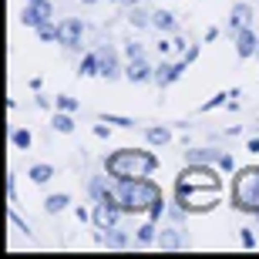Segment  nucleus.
<instances>
[{"label":"nucleus","mask_w":259,"mask_h":259,"mask_svg":"<svg viewBox=\"0 0 259 259\" xmlns=\"http://www.w3.org/2000/svg\"><path fill=\"white\" fill-rule=\"evenodd\" d=\"M125 77L132 81V84H145V81H155V67L145 58H132L125 64Z\"/></svg>","instance_id":"nucleus-10"},{"label":"nucleus","mask_w":259,"mask_h":259,"mask_svg":"<svg viewBox=\"0 0 259 259\" xmlns=\"http://www.w3.org/2000/svg\"><path fill=\"white\" fill-rule=\"evenodd\" d=\"M256 219H259V212H256Z\"/></svg>","instance_id":"nucleus-43"},{"label":"nucleus","mask_w":259,"mask_h":259,"mask_svg":"<svg viewBox=\"0 0 259 259\" xmlns=\"http://www.w3.org/2000/svg\"><path fill=\"white\" fill-rule=\"evenodd\" d=\"M215 165H219L222 172H236V158H232V155H226V152H219V158H215Z\"/></svg>","instance_id":"nucleus-30"},{"label":"nucleus","mask_w":259,"mask_h":259,"mask_svg":"<svg viewBox=\"0 0 259 259\" xmlns=\"http://www.w3.org/2000/svg\"><path fill=\"white\" fill-rule=\"evenodd\" d=\"M54 108H58V111H71V115H74L77 108H81V101H77V98H71V95H58V98H54Z\"/></svg>","instance_id":"nucleus-26"},{"label":"nucleus","mask_w":259,"mask_h":259,"mask_svg":"<svg viewBox=\"0 0 259 259\" xmlns=\"http://www.w3.org/2000/svg\"><path fill=\"white\" fill-rule=\"evenodd\" d=\"M226 98H232V95H215L212 101H205V105H202V111H212V108H222V105H226Z\"/></svg>","instance_id":"nucleus-32"},{"label":"nucleus","mask_w":259,"mask_h":259,"mask_svg":"<svg viewBox=\"0 0 259 259\" xmlns=\"http://www.w3.org/2000/svg\"><path fill=\"white\" fill-rule=\"evenodd\" d=\"M249 152H259V138H249V145H246Z\"/></svg>","instance_id":"nucleus-39"},{"label":"nucleus","mask_w":259,"mask_h":259,"mask_svg":"<svg viewBox=\"0 0 259 259\" xmlns=\"http://www.w3.org/2000/svg\"><path fill=\"white\" fill-rule=\"evenodd\" d=\"M256 51H259V34H256V30H252V27L236 30V54L246 61V58H252Z\"/></svg>","instance_id":"nucleus-11"},{"label":"nucleus","mask_w":259,"mask_h":259,"mask_svg":"<svg viewBox=\"0 0 259 259\" xmlns=\"http://www.w3.org/2000/svg\"><path fill=\"white\" fill-rule=\"evenodd\" d=\"M175 192L185 212H202L219 205V189H212V185H175Z\"/></svg>","instance_id":"nucleus-4"},{"label":"nucleus","mask_w":259,"mask_h":259,"mask_svg":"<svg viewBox=\"0 0 259 259\" xmlns=\"http://www.w3.org/2000/svg\"><path fill=\"white\" fill-rule=\"evenodd\" d=\"M172 44H175V51H179V54H185V51H189V40H185V37H175Z\"/></svg>","instance_id":"nucleus-37"},{"label":"nucleus","mask_w":259,"mask_h":259,"mask_svg":"<svg viewBox=\"0 0 259 259\" xmlns=\"http://www.w3.org/2000/svg\"><path fill=\"white\" fill-rule=\"evenodd\" d=\"M232 205L239 212H259V165H246V168H236L232 175Z\"/></svg>","instance_id":"nucleus-3"},{"label":"nucleus","mask_w":259,"mask_h":259,"mask_svg":"<svg viewBox=\"0 0 259 259\" xmlns=\"http://www.w3.org/2000/svg\"><path fill=\"white\" fill-rule=\"evenodd\" d=\"M27 179H30L34 185H48L51 179H54V165H44V162H40V165H30Z\"/></svg>","instance_id":"nucleus-21"},{"label":"nucleus","mask_w":259,"mask_h":259,"mask_svg":"<svg viewBox=\"0 0 259 259\" xmlns=\"http://www.w3.org/2000/svg\"><path fill=\"white\" fill-rule=\"evenodd\" d=\"M77 74H81V77H95V74H101L98 51H91V54H84V58H81V64H77Z\"/></svg>","instance_id":"nucleus-20"},{"label":"nucleus","mask_w":259,"mask_h":259,"mask_svg":"<svg viewBox=\"0 0 259 259\" xmlns=\"http://www.w3.org/2000/svg\"><path fill=\"white\" fill-rule=\"evenodd\" d=\"M152 27L158 34H175L179 30V20H175L172 10H152Z\"/></svg>","instance_id":"nucleus-14"},{"label":"nucleus","mask_w":259,"mask_h":259,"mask_svg":"<svg viewBox=\"0 0 259 259\" xmlns=\"http://www.w3.org/2000/svg\"><path fill=\"white\" fill-rule=\"evenodd\" d=\"M158 168V158L145 148H118L105 158V172L111 179H145Z\"/></svg>","instance_id":"nucleus-2"},{"label":"nucleus","mask_w":259,"mask_h":259,"mask_svg":"<svg viewBox=\"0 0 259 259\" xmlns=\"http://www.w3.org/2000/svg\"><path fill=\"white\" fill-rule=\"evenodd\" d=\"M239 239H242V246H246V249H252V246H256V236H252V229H239Z\"/></svg>","instance_id":"nucleus-34"},{"label":"nucleus","mask_w":259,"mask_h":259,"mask_svg":"<svg viewBox=\"0 0 259 259\" xmlns=\"http://www.w3.org/2000/svg\"><path fill=\"white\" fill-rule=\"evenodd\" d=\"M98 61H101V77L105 81H115V77H121V58H118V51L111 48V44H101L98 48Z\"/></svg>","instance_id":"nucleus-8"},{"label":"nucleus","mask_w":259,"mask_h":259,"mask_svg":"<svg viewBox=\"0 0 259 259\" xmlns=\"http://www.w3.org/2000/svg\"><path fill=\"white\" fill-rule=\"evenodd\" d=\"M111 192H115V189H111V185H108V179H101V175H95V179L88 182V195H91V199H95V202L108 199V195H111Z\"/></svg>","instance_id":"nucleus-18"},{"label":"nucleus","mask_w":259,"mask_h":259,"mask_svg":"<svg viewBox=\"0 0 259 259\" xmlns=\"http://www.w3.org/2000/svg\"><path fill=\"white\" fill-rule=\"evenodd\" d=\"M37 37L44 40V44H51V40H58V24H44V27H37Z\"/></svg>","instance_id":"nucleus-28"},{"label":"nucleus","mask_w":259,"mask_h":259,"mask_svg":"<svg viewBox=\"0 0 259 259\" xmlns=\"http://www.w3.org/2000/svg\"><path fill=\"white\" fill-rule=\"evenodd\" d=\"M256 54H259V51H256Z\"/></svg>","instance_id":"nucleus-44"},{"label":"nucleus","mask_w":259,"mask_h":259,"mask_svg":"<svg viewBox=\"0 0 259 259\" xmlns=\"http://www.w3.org/2000/svg\"><path fill=\"white\" fill-rule=\"evenodd\" d=\"M185 67H189V61H162V64L155 67V84L158 88H168V84H175L179 77L185 74Z\"/></svg>","instance_id":"nucleus-9"},{"label":"nucleus","mask_w":259,"mask_h":259,"mask_svg":"<svg viewBox=\"0 0 259 259\" xmlns=\"http://www.w3.org/2000/svg\"><path fill=\"white\" fill-rule=\"evenodd\" d=\"M128 24H132L135 30H145V27H152V14L138 4V7H128Z\"/></svg>","instance_id":"nucleus-17"},{"label":"nucleus","mask_w":259,"mask_h":259,"mask_svg":"<svg viewBox=\"0 0 259 259\" xmlns=\"http://www.w3.org/2000/svg\"><path fill=\"white\" fill-rule=\"evenodd\" d=\"M105 246H108V249H128V246H132V239H128V232H121V229L115 226V229H108Z\"/></svg>","instance_id":"nucleus-22"},{"label":"nucleus","mask_w":259,"mask_h":259,"mask_svg":"<svg viewBox=\"0 0 259 259\" xmlns=\"http://www.w3.org/2000/svg\"><path fill=\"white\" fill-rule=\"evenodd\" d=\"M219 158L215 148H185V165H212Z\"/></svg>","instance_id":"nucleus-15"},{"label":"nucleus","mask_w":259,"mask_h":259,"mask_svg":"<svg viewBox=\"0 0 259 259\" xmlns=\"http://www.w3.org/2000/svg\"><path fill=\"white\" fill-rule=\"evenodd\" d=\"M10 222H14V226H17L20 232H30V226H27V222H24V219L17 215V209H14V205H10Z\"/></svg>","instance_id":"nucleus-33"},{"label":"nucleus","mask_w":259,"mask_h":259,"mask_svg":"<svg viewBox=\"0 0 259 259\" xmlns=\"http://www.w3.org/2000/svg\"><path fill=\"white\" fill-rule=\"evenodd\" d=\"M51 20H54V4H51V0H44V4H27L24 14H20V24L30 27V30L44 27V24H51Z\"/></svg>","instance_id":"nucleus-6"},{"label":"nucleus","mask_w":259,"mask_h":259,"mask_svg":"<svg viewBox=\"0 0 259 259\" xmlns=\"http://www.w3.org/2000/svg\"><path fill=\"white\" fill-rule=\"evenodd\" d=\"M111 4H121V0H111Z\"/></svg>","instance_id":"nucleus-42"},{"label":"nucleus","mask_w":259,"mask_h":259,"mask_svg":"<svg viewBox=\"0 0 259 259\" xmlns=\"http://www.w3.org/2000/svg\"><path fill=\"white\" fill-rule=\"evenodd\" d=\"M98 121H108V125H118V128H135V118H125V115H98Z\"/></svg>","instance_id":"nucleus-27"},{"label":"nucleus","mask_w":259,"mask_h":259,"mask_svg":"<svg viewBox=\"0 0 259 259\" xmlns=\"http://www.w3.org/2000/svg\"><path fill=\"white\" fill-rule=\"evenodd\" d=\"M135 242H138V246H152V242H158V226H155V219H145L142 226H138Z\"/></svg>","instance_id":"nucleus-16"},{"label":"nucleus","mask_w":259,"mask_h":259,"mask_svg":"<svg viewBox=\"0 0 259 259\" xmlns=\"http://www.w3.org/2000/svg\"><path fill=\"white\" fill-rule=\"evenodd\" d=\"M10 145H14L17 152H27L30 145H34V135H30L27 128H14V132H10Z\"/></svg>","instance_id":"nucleus-24"},{"label":"nucleus","mask_w":259,"mask_h":259,"mask_svg":"<svg viewBox=\"0 0 259 259\" xmlns=\"http://www.w3.org/2000/svg\"><path fill=\"white\" fill-rule=\"evenodd\" d=\"M95 135H98V138H108V135H111V128H108V121H101V125H95Z\"/></svg>","instance_id":"nucleus-36"},{"label":"nucleus","mask_w":259,"mask_h":259,"mask_svg":"<svg viewBox=\"0 0 259 259\" xmlns=\"http://www.w3.org/2000/svg\"><path fill=\"white\" fill-rule=\"evenodd\" d=\"M229 27L232 30H242V27H252V7L246 0H236L229 10Z\"/></svg>","instance_id":"nucleus-12"},{"label":"nucleus","mask_w":259,"mask_h":259,"mask_svg":"<svg viewBox=\"0 0 259 259\" xmlns=\"http://www.w3.org/2000/svg\"><path fill=\"white\" fill-rule=\"evenodd\" d=\"M121 4H125V7H138V4H142V0H121Z\"/></svg>","instance_id":"nucleus-40"},{"label":"nucleus","mask_w":259,"mask_h":259,"mask_svg":"<svg viewBox=\"0 0 259 259\" xmlns=\"http://www.w3.org/2000/svg\"><path fill=\"white\" fill-rule=\"evenodd\" d=\"M115 195L121 199L128 215H148L158 222L165 212V195L148 175L145 179H115Z\"/></svg>","instance_id":"nucleus-1"},{"label":"nucleus","mask_w":259,"mask_h":259,"mask_svg":"<svg viewBox=\"0 0 259 259\" xmlns=\"http://www.w3.org/2000/svg\"><path fill=\"white\" fill-rule=\"evenodd\" d=\"M7 202H10V205L17 202V175H14V172H7Z\"/></svg>","instance_id":"nucleus-31"},{"label":"nucleus","mask_w":259,"mask_h":259,"mask_svg":"<svg viewBox=\"0 0 259 259\" xmlns=\"http://www.w3.org/2000/svg\"><path fill=\"white\" fill-rule=\"evenodd\" d=\"M155 48H158V54H168L175 44H172V40H165V37H158V44H155Z\"/></svg>","instance_id":"nucleus-35"},{"label":"nucleus","mask_w":259,"mask_h":259,"mask_svg":"<svg viewBox=\"0 0 259 259\" xmlns=\"http://www.w3.org/2000/svg\"><path fill=\"white\" fill-rule=\"evenodd\" d=\"M27 4H44V0H27Z\"/></svg>","instance_id":"nucleus-41"},{"label":"nucleus","mask_w":259,"mask_h":259,"mask_svg":"<svg viewBox=\"0 0 259 259\" xmlns=\"http://www.w3.org/2000/svg\"><path fill=\"white\" fill-rule=\"evenodd\" d=\"M81 37H84L81 17H64L58 24V44L61 48H81Z\"/></svg>","instance_id":"nucleus-7"},{"label":"nucleus","mask_w":259,"mask_h":259,"mask_svg":"<svg viewBox=\"0 0 259 259\" xmlns=\"http://www.w3.org/2000/svg\"><path fill=\"white\" fill-rule=\"evenodd\" d=\"M125 58H145V44H138V40H125Z\"/></svg>","instance_id":"nucleus-29"},{"label":"nucleus","mask_w":259,"mask_h":259,"mask_svg":"<svg viewBox=\"0 0 259 259\" xmlns=\"http://www.w3.org/2000/svg\"><path fill=\"white\" fill-rule=\"evenodd\" d=\"M125 215V205H121V199H118L115 192L108 195V199H101L95 205V212H91V222H95L101 232H108V229H115L118 226V219Z\"/></svg>","instance_id":"nucleus-5"},{"label":"nucleus","mask_w":259,"mask_h":259,"mask_svg":"<svg viewBox=\"0 0 259 259\" xmlns=\"http://www.w3.org/2000/svg\"><path fill=\"white\" fill-rule=\"evenodd\" d=\"M145 138H148L152 145H168V142H172V132H168V128L152 125V128H145Z\"/></svg>","instance_id":"nucleus-25"},{"label":"nucleus","mask_w":259,"mask_h":259,"mask_svg":"<svg viewBox=\"0 0 259 259\" xmlns=\"http://www.w3.org/2000/svg\"><path fill=\"white\" fill-rule=\"evenodd\" d=\"M51 128H54L58 135H71V132H74V118H71V111H58V108H54Z\"/></svg>","instance_id":"nucleus-19"},{"label":"nucleus","mask_w":259,"mask_h":259,"mask_svg":"<svg viewBox=\"0 0 259 259\" xmlns=\"http://www.w3.org/2000/svg\"><path fill=\"white\" fill-rule=\"evenodd\" d=\"M67 205H71V195H67V192H58V195H48V199H44V209H48L51 215L64 212Z\"/></svg>","instance_id":"nucleus-23"},{"label":"nucleus","mask_w":259,"mask_h":259,"mask_svg":"<svg viewBox=\"0 0 259 259\" xmlns=\"http://www.w3.org/2000/svg\"><path fill=\"white\" fill-rule=\"evenodd\" d=\"M155 246H162V249H185L189 242H185V232H182V229L168 226V229L158 232V242H155Z\"/></svg>","instance_id":"nucleus-13"},{"label":"nucleus","mask_w":259,"mask_h":259,"mask_svg":"<svg viewBox=\"0 0 259 259\" xmlns=\"http://www.w3.org/2000/svg\"><path fill=\"white\" fill-rule=\"evenodd\" d=\"M182 58H185V61H189V64H192V61H195V58H199V48H195V44H192V48H189V51H185V54H182Z\"/></svg>","instance_id":"nucleus-38"}]
</instances>
